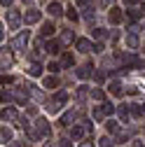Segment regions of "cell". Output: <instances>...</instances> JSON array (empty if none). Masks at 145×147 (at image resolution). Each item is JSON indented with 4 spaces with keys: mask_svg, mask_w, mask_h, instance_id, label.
Segmentation results:
<instances>
[{
    "mask_svg": "<svg viewBox=\"0 0 145 147\" xmlns=\"http://www.w3.org/2000/svg\"><path fill=\"white\" fill-rule=\"evenodd\" d=\"M61 42H63V45L75 42V35H72V30H63V33H61Z\"/></svg>",
    "mask_w": 145,
    "mask_h": 147,
    "instance_id": "cell-27",
    "label": "cell"
},
{
    "mask_svg": "<svg viewBox=\"0 0 145 147\" xmlns=\"http://www.w3.org/2000/svg\"><path fill=\"white\" fill-rule=\"evenodd\" d=\"M91 98H96V100H103V98H105L103 89H94V91H91Z\"/></svg>",
    "mask_w": 145,
    "mask_h": 147,
    "instance_id": "cell-36",
    "label": "cell"
},
{
    "mask_svg": "<svg viewBox=\"0 0 145 147\" xmlns=\"http://www.w3.org/2000/svg\"><path fill=\"white\" fill-rule=\"evenodd\" d=\"M98 145H101V147H115V142H112V138H108V136H103V138L98 140Z\"/></svg>",
    "mask_w": 145,
    "mask_h": 147,
    "instance_id": "cell-31",
    "label": "cell"
},
{
    "mask_svg": "<svg viewBox=\"0 0 145 147\" xmlns=\"http://www.w3.org/2000/svg\"><path fill=\"white\" fill-rule=\"evenodd\" d=\"M42 86H45V89H49V91H51V89H56V86H59V77H56V75L45 77V80H42Z\"/></svg>",
    "mask_w": 145,
    "mask_h": 147,
    "instance_id": "cell-15",
    "label": "cell"
},
{
    "mask_svg": "<svg viewBox=\"0 0 145 147\" xmlns=\"http://www.w3.org/2000/svg\"><path fill=\"white\" fill-rule=\"evenodd\" d=\"M72 65H75V56H72L70 51H66L61 56V68H72Z\"/></svg>",
    "mask_w": 145,
    "mask_h": 147,
    "instance_id": "cell-18",
    "label": "cell"
},
{
    "mask_svg": "<svg viewBox=\"0 0 145 147\" xmlns=\"http://www.w3.org/2000/svg\"><path fill=\"white\" fill-rule=\"evenodd\" d=\"M133 147H145V145H143L140 140H136V142H133Z\"/></svg>",
    "mask_w": 145,
    "mask_h": 147,
    "instance_id": "cell-47",
    "label": "cell"
},
{
    "mask_svg": "<svg viewBox=\"0 0 145 147\" xmlns=\"http://www.w3.org/2000/svg\"><path fill=\"white\" fill-rule=\"evenodd\" d=\"M143 28H145V26H143Z\"/></svg>",
    "mask_w": 145,
    "mask_h": 147,
    "instance_id": "cell-54",
    "label": "cell"
},
{
    "mask_svg": "<svg viewBox=\"0 0 145 147\" xmlns=\"http://www.w3.org/2000/svg\"><path fill=\"white\" fill-rule=\"evenodd\" d=\"M115 138H117V142H126V140H129V131H122V128H119V131L115 133Z\"/></svg>",
    "mask_w": 145,
    "mask_h": 147,
    "instance_id": "cell-29",
    "label": "cell"
},
{
    "mask_svg": "<svg viewBox=\"0 0 145 147\" xmlns=\"http://www.w3.org/2000/svg\"><path fill=\"white\" fill-rule=\"evenodd\" d=\"M28 75H30V77H40V75H42V65H40V63H30Z\"/></svg>",
    "mask_w": 145,
    "mask_h": 147,
    "instance_id": "cell-23",
    "label": "cell"
},
{
    "mask_svg": "<svg viewBox=\"0 0 145 147\" xmlns=\"http://www.w3.org/2000/svg\"><path fill=\"white\" fill-rule=\"evenodd\" d=\"M112 3H115V0H101V5H103V7H108V5H112Z\"/></svg>",
    "mask_w": 145,
    "mask_h": 147,
    "instance_id": "cell-45",
    "label": "cell"
},
{
    "mask_svg": "<svg viewBox=\"0 0 145 147\" xmlns=\"http://www.w3.org/2000/svg\"><path fill=\"white\" fill-rule=\"evenodd\" d=\"M47 12H49V16H61L66 9L61 7V3H49L47 5Z\"/></svg>",
    "mask_w": 145,
    "mask_h": 147,
    "instance_id": "cell-14",
    "label": "cell"
},
{
    "mask_svg": "<svg viewBox=\"0 0 145 147\" xmlns=\"http://www.w3.org/2000/svg\"><path fill=\"white\" fill-rule=\"evenodd\" d=\"M138 28L133 26L131 30H129V35H126V47L129 49H138V45H140V40H138V33H136Z\"/></svg>",
    "mask_w": 145,
    "mask_h": 147,
    "instance_id": "cell-9",
    "label": "cell"
},
{
    "mask_svg": "<svg viewBox=\"0 0 145 147\" xmlns=\"http://www.w3.org/2000/svg\"><path fill=\"white\" fill-rule=\"evenodd\" d=\"M75 72H77V77H80V80H87L89 75H94V65H91V63H84V65L77 68Z\"/></svg>",
    "mask_w": 145,
    "mask_h": 147,
    "instance_id": "cell-13",
    "label": "cell"
},
{
    "mask_svg": "<svg viewBox=\"0 0 145 147\" xmlns=\"http://www.w3.org/2000/svg\"><path fill=\"white\" fill-rule=\"evenodd\" d=\"M66 16H68L70 21H77V19H80V16H77V12L72 9V7H68V9H66Z\"/></svg>",
    "mask_w": 145,
    "mask_h": 147,
    "instance_id": "cell-34",
    "label": "cell"
},
{
    "mask_svg": "<svg viewBox=\"0 0 145 147\" xmlns=\"http://www.w3.org/2000/svg\"><path fill=\"white\" fill-rule=\"evenodd\" d=\"M21 21H24L21 12H16V9H9V12H7V24H9V28H12V30H19Z\"/></svg>",
    "mask_w": 145,
    "mask_h": 147,
    "instance_id": "cell-2",
    "label": "cell"
},
{
    "mask_svg": "<svg viewBox=\"0 0 145 147\" xmlns=\"http://www.w3.org/2000/svg\"><path fill=\"white\" fill-rule=\"evenodd\" d=\"M47 70H49V72H51V75H56V72H59V70H61V63H54V61H51V63H49V65H47Z\"/></svg>",
    "mask_w": 145,
    "mask_h": 147,
    "instance_id": "cell-35",
    "label": "cell"
},
{
    "mask_svg": "<svg viewBox=\"0 0 145 147\" xmlns=\"http://www.w3.org/2000/svg\"><path fill=\"white\" fill-rule=\"evenodd\" d=\"M91 35H94L96 40H103V35H105V30H103V28H94V30H91Z\"/></svg>",
    "mask_w": 145,
    "mask_h": 147,
    "instance_id": "cell-37",
    "label": "cell"
},
{
    "mask_svg": "<svg viewBox=\"0 0 145 147\" xmlns=\"http://www.w3.org/2000/svg\"><path fill=\"white\" fill-rule=\"evenodd\" d=\"M35 128H38V133L45 138V136H49L51 133V126H49V121L45 119V117H38V119H35V124H33Z\"/></svg>",
    "mask_w": 145,
    "mask_h": 147,
    "instance_id": "cell-3",
    "label": "cell"
},
{
    "mask_svg": "<svg viewBox=\"0 0 145 147\" xmlns=\"http://www.w3.org/2000/svg\"><path fill=\"white\" fill-rule=\"evenodd\" d=\"M9 147H24V145H21V142H12Z\"/></svg>",
    "mask_w": 145,
    "mask_h": 147,
    "instance_id": "cell-48",
    "label": "cell"
},
{
    "mask_svg": "<svg viewBox=\"0 0 145 147\" xmlns=\"http://www.w3.org/2000/svg\"><path fill=\"white\" fill-rule=\"evenodd\" d=\"M0 30H3V24H0Z\"/></svg>",
    "mask_w": 145,
    "mask_h": 147,
    "instance_id": "cell-53",
    "label": "cell"
},
{
    "mask_svg": "<svg viewBox=\"0 0 145 147\" xmlns=\"http://www.w3.org/2000/svg\"><path fill=\"white\" fill-rule=\"evenodd\" d=\"M131 115H136V117H138V115H143V110H140V105H133V107H131Z\"/></svg>",
    "mask_w": 145,
    "mask_h": 147,
    "instance_id": "cell-40",
    "label": "cell"
},
{
    "mask_svg": "<svg viewBox=\"0 0 145 147\" xmlns=\"http://www.w3.org/2000/svg\"><path fill=\"white\" fill-rule=\"evenodd\" d=\"M77 5H80V7H87V5H89V0H77Z\"/></svg>",
    "mask_w": 145,
    "mask_h": 147,
    "instance_id": "cell-46",
    "label": "cell"
},
{
    "mask_svg": "<svg viewBox=\"0 0 145 147\" xmlns=\"http://www.w3.org/2000/svg\"><path fill=\"white\" fill-rule=\"evenodd\" d=\"M103 49H105V45H103V42H96V45H94V51H96V54H101Z\"/></svg>",
    "mask_w": 145,
    "mask_h": 147,
    "instance_id": "cell-39",
    "label": "cell"
},
{
    "mask_svg": "<svg viewBox=\"0 0 145 147\" xmlns=\"http://www.w3.org/2000/svg\"><path fill=\"white\" fill-rule=\"evenodd\" d=\"M101 107H103V115H105V117H110V115H115V112H117V107H115L112 103H103Z\"/></svg>",
    "mask_w": 145,
    "mask_h": 147,
    "instance_id": "cell-28",
    "label": "cell"
},
{
    "mask_svg": "<svg viewBox=\"0 0 145 147\" xmlns=\"http://www.w3.org/2000/svg\"><path fill=\"white\" fill-rule=\"evenodd\" d=\"M140 110H143V115H145V105H140Z\"/></svg>",
    "mask_w": 145,
    "mask_h": 147,
    "instance_id": "cell-50",
    "label": "cell"
},
{
    "mask_svg": "<svg viewBox=\"0 0 145 147\" xmlns=\"http://www.w3.org/2000/svg\"><path fill=\"white\" fill-rule=\"evenodd\" d=\"M94 119H96V121H105V115H103V107H101V105L94 107Z\"/></svg>",
    "mask_w": 145,
    "mask_h": 147,
    "instance_id": "cell-30",
    "label": "cell"
},
{
    "mask_svg": "<svg viewBox=\"0 0 145 147\" xmlns=\"http://www.w3.org/2000/svg\"><path fill=\"white\" fill-rule=\"evenodd\" d=\"M54 30H56V28H54V24L51 21H47V24H42V38H51V35H54Z\"/></svg>",
    "mask_w": 145,
    "mask_h": 147,
    "instance_id": "cell-22",
    "label": "cell"
},
{
    "mask_svg": "<svg viewBox=\"0 0 145 147\" xmlns=\"http://www.w3.org/2000/svg\"><path fill=\"white\" fill-rule=\"evenodd\" d=\"M14 98H12V94L9 91H0V103H12Z\"/></svg>",
    "mask_w": 145,
    "mask_h": 147,
    "instance_id": "cell-33",
    "label": "cell"
},
{
    "mask_svg": "<svg viewBox=\"0 0 145 147\" xmlns=\"http://www.w3.org/2000/svg\"><path fill=\"white\" fill-rule=\"evenodd\" d=\"M0 117H3L5 121H16L19 119V112H16V107H5L3 112H0Z\"/></svg>",
    "mask_w": 145,
    "mask_h": 147,
    "instance_id": "cell-12",
    "label": "cell"
},
{
    "mask_svg": "<svg viewBox=\"0 0 145 147\" xmlns=\"http://www.w3.org/2000/svg\"><path fill=\"white\" fill-rule=\"evenodd\" d=\"M94 80L96 82H103V72H94Z\"/></svg>",
    "mask_w": 145,
    "mask_h": 147,
    "instance_id": "cell-43",
    "label": "cell"
},
{
    "mask_svg": "<svg viewBox=\"0 0 145 147\" xmlns=\"http://www.w3.org/2000/svg\"><path fill=\"white\" fill-rule=\"evenodd\" d=\"M84 136H87L84 126H72V128H70V138H72V140H82Z\"/></svg>",
    "mask_w": 145,
    "mask_h": 147,
    "instance_id": "cell-16",
    "label": "cell"
},
{
    "mask_svg": "<svg viewBox=\"0 0 145 147\" xmlns=\"http://www.w3.org/2000/svg\"><path fill=\"white\" fill-rule=\"evenodd\" d=\"M14 82V77H9V75H0V84H12Z\"/></svg>",
    "mask_w": 145,
    "mask_h": 147,
    "instance_id": "cell-38",
    "label": "cell"
},
{
    "mask_svg": "<svg viewBox=\"0 0 145 147\" xmlns=\"http://www.w3.org/2000/svg\"><path fill=\"white\" fill-rule=\"evenodd\" d=\"M12 3H14V0H0V5H5V7H9Z\"/></svg>",
    "mask_w": 145,
    "mask_h": 147,
    "instance_id": "cell-44",
    "label": "cell"
},
{
    "mask_svg": "<svg viewBox=\"0 0 145 147\" xmlns=\"http://www.w3.org/2000/svg\"><path fill=\"white\" fill-rule=\"evenodd\" d=\"M12 131H9V128L7 126H0V142H12Z\"/></svg>",
    "mask_w": 145,
    "mask_h": 147,
    "instance_id": "cell-20",
    "label": "cell"
},
{
    "mask_svg": "<svg viewBox=\"0 0 145 147\" xmlns=\"http://www.w3.org/2000/svg\"><path fill=\"white\" fill-rule=\"evenodd\" d=\"M119 61H122L124 65H131V68H140V65H143V61H140L138 56H133V54H119Z\"/></svg>",
    "mask_w": 145,
    "mask_h": 147,
    "instance_id": "cell-5",
    "label": "cell"
},
{
    "mask_svg": "<svg viewBox=\"0 0 145 147\" xmlns=\"http://www.w3.org/2000/svg\"><path fill=\"white\" fill-rule=\"evenodd\" d=\"M12 98H14V103L26 105V103H28V91H26L24 86H16V89H14V94H12Z\"/></svg>",
    "mask_w": 145,
    "mask_h": 147,
    "instance_id": "cell-7",
    "label": "cell"
},
{
    "mask_svg": "<svg viewBox=\"0 0 145 147\" xmlns=\"http://www.w3.org/2000/svg\"><path fill=\"white\" fill-rule=\"evenodd\" d=\"M75 47H77V51H82V54H87V51H94V45L89 42L87 38H77V40H75Z\"/></svg>",
    "mask_w": 145,
    "mask_h": 147,
    "instance_id": "cell-10",
    "label": "cell"
},
{
    "mask_svg": "<svg viewBox=\"0 0 145 147\" xmlns=\"http://www.w3.org/2000/svg\"><path fill=\"white\" fill-rule=\"evenodd\" d=\"M105 128L110 133H117L119 131V121H115V119H105Z\"/></svg>",
    "mask_w": 145,
    "mask_h": 147,
    "instance_id": "cell-26",
    "label": "cell"
},
{
    "mask_svg": "<svg viewBox=\"0 0 145 147\" xmlns=\"http://www.w3.org/2000/svg\"><path fill=\"white\" fill-rule=\"evenodd\" d=\"M45 51H49V54H59V51H61V42H59V40H49Z\"/></svg>",
    "mask_w": 145,
    "mask_h": 147,
    "instance_id": "cell-21",
    "label": "cell"
},
{
    "mask_svg": "<svg viewBox=\"0 0 145 147\" xmlns=\"http://www.w3.org/2000/svg\"><path fill=\"white\" fill-rule=\"evenodd\" d=\"M40 19H42V12H40V9H35V7H30V9L24 14V21L30 24V26H33V24H38Z\"/></svg>",
    "mask_w": 145,
    "mask_h": 147,
    "instance_id": "cell-6",
    "label": "cell"
},
{
    "mask_svg": "<svg viewBox=\"0 0 145 147\" xmlns=\"http://www.w3.org/2000/svg\"><path fill=\"white\" fill-rule=\"evenodd\" d=\"M63 103H68V94H66V91H56V94L51 96V100H49V105H47V110H49L51 115H56L59 110L63 107Z\"/></svg>",
    "mask_w": 145,
    "mask_h": 147,
    "instance_id": "cell-1",
    "label": "cell"
},
{
    "mask_svg": "<svg viewBox=\"0 0 145 147\" xmlns=\"http://www.w3.org/2000/svg\"><path fill=\"white\" fill-rule=\"evenodd\" d=\"M59 147H72V145H70V140H68V138H63V140L59 142Z\"/></svg>",
    "mask_w": 145,
    "mask_h": 147,
    "instance_id": "cell-42",
    "label": "cell"
},
{
    "mask_svg": "<svg viewBox=\"0 0 145 147\" xmlns=\"http://www.w3.org/2000/svg\"><path fill=\"white\" fill-rule=\"evenodd\" d=\"M117 115H119V119H122V121H129V117H131V107L119 105V107H117Z\"/></svg>",
    "mask_w": 145,
    "mask_h": 147,
    "instance_id": "cell-19",
    "label": "cell"
},
{
    "mask_svg": "<svg viewBox=\"0 0 145 147\" xmlns=\"http://www.w3.org/2000/svg\"><path fill=\"white\" fill-rule=\"evenodd\" d=\"M82 147H91V145H89V142H82Z\"/></svg>",
    "mask_w": 145,
    "mask_h": 147,
    "instance_id": "cell-49",
    "label": "cell"
},
{
    "mask_svg": "<svg viewBox=\"0 0 145 147\" xmlns=\"http://www.w3.org/2000/svg\"><path fill=\"white\" fill-rule=\"evenodd\" d=\"M108 89H110V94H112V96H122V94H124L119 82H110V84H108Z\"/></svg>",
    "mask_w": 145,
    "mask_h": 147,
    "instance_id": "cell-24",
    "label": "cell"
},
{
    "mask_svg": "<svg viewBox=\"0 0 145 147\" xmlns=\"http://www.w3.org/2000/svg\"><path fill=\"white\" fill-rule=\"evenodd\" d=\"M28 38H30V33L28 30H19V33H16V38H14V49H24L26 45H28Z\"/></svg>",
    "mask_w": 145,
    "mask_h": 147,
    "instance_id": "cell-4",
    "label": "cell"
},
{
    "mask_svg": "<svg viewBox=\"0 0 145 147\" xmlns=\"http://www.w3.org/2000/svg\"><path fill=\"white\" fill-rule=\"evenodd\" d=\"M82 16H84L87 21H89V19H94V7H91V5H87V7H84V12H82Z\"/></svg>",
    "mask_w": 145,
    "mask_h": 147,
    "instance_id": "cell-32",
    "label": "cell"
},
{
    "mask_svg": "<svg viewBox=\"0 0 145 147\" xmlns=\"http://www.w3.org/2000/svg\"><path fill=\"white\" fill-rule=\"evenodd\" d=\"M72 121H75V112H66V115L61 117V121H59V124H61V126H70Z\"/></svg>",
    "mask_w": 145,
    "mask_h": 147,
    "instance_id": "cell-25",
    "label": "cell"
},
{
    "mask_svg": "<svg viewBox=\"0 0 145 147\" xmlns=\"http://www.w3.org/2000/svg\"><path fill=\"white\" fill-rule=\"evenodd\" d=\"M77 96H80V98L87 96V86H80V89H77Z\"/></svg>",
    "mask_w": 145,
    "mask_h": 147,
    "instance_id": "cell-41",
    "label": "cell"
},
{
    "mask_svg": "<svg viewBox=\"0 0 145 147\" xmlns=\"http://www.w3.org/2000/svg\"><path fill=\"white\" fill-rule=\"evenodd\" d=\"M126 12H145V3L143 0H124Z\"/></svg>",
    "mask_w": 145,
    "mask_h": 147,
    "instance_id": "cell-8",
    "label": "cell"
},
{
    "mask_svg": "<svg viewBox=\"0 0 145 147\" xmlns=\"http://www.w3.org/2000/svg\"><path fill=\"white\" fill-rule=\"evenodd\" d=\"M108 19H110V24H122L124 21V14H122V9H117V7H110V12H108Z\"/></svg>",
    "mask_w": 145,
    "mask_h": 147,
    "instance_id": "cell-11",
    "label": "cell"
},
{
    "mask_svg": "<svg viewBox=\"0 0 145 147\" xmlns=\"http://www.w3.org/2000/svg\"><path fill=\"white\" fill-rule=\"evenodd\" d=\"M24 3H30V0H24Z\"/></svg>",
    "mask_w": 145,
    "mask_h": 147,
    "instance_id": "cell-52",
    "label": "cell"
},
{
    "mask_svg": "<svg viewBox=\"0 0 145 147\" xmlns=\"http://www.w3.org/2000/svg\"><path fill=\"white\" fill-rule=\"evenodd\" d=\"M0 42H3V30H0Z\"/></svg>",
    "mask_w": 145,
    "mask_h": 147,
    "instance_id": "cell-51",
    "label": "cell"
},
{
    "mask_svg": "<svg viewBox=\"0 0 145 147\" xmlns=\"http://www.w3.org/2000/svg\"><path fill=\"white\" fill-rule=\"evenodd\" d=\"M24 128H26V136H28L33 142H38V140L42 138V136L38 133V128H35V126H28V124H24Z\"/></svg>",
    "mask_w": 145,
    "mask_h": 147,
    "instance_id": "cell-17",
    "label": "cell"
}]
</instances>
